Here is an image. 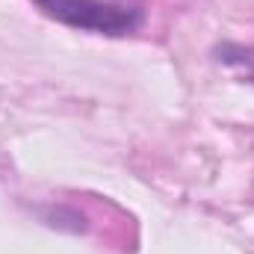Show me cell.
Returning <instances> with one entry per match:
<instances>
[{"mask_svg": "<svg viewBox=\"0 0 254 254\" xmlns=\"http://www.w3.org/2000/svg\"><path fill=\"white\" fill-rule=\"evenodd\" d=\"M216 60L228 65L234 74L246 77L254 83V45H237V42H225L216 48Z\"/></svg>", "mask_w": 254, "mask_h": 254, "instance_id": "2", "label": "cell"}, {"mask_svg": "<svg viewBox=\"0 0 254 254\" xmlns=\"http://www.w3.org/2000/svg\"><path fill=\"white\" fill-rule=\"evenodd\" d=\"M48 18L71 30L122 39L142 27L145 0H33Z\"/></svg>", "mask_w": 254, "mask_h": 254, "instance_id": "1", "label": "cell"}]
</instances>
